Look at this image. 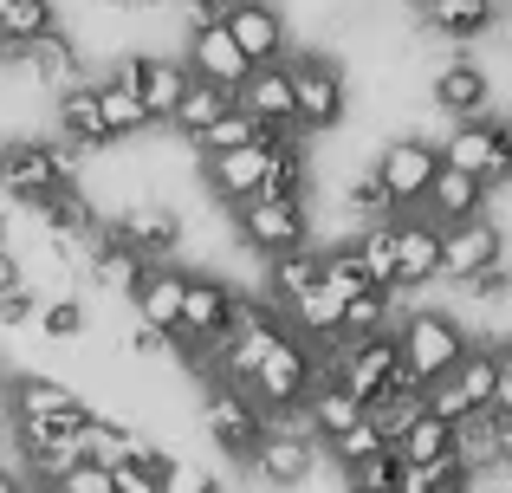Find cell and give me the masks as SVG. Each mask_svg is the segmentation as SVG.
<instances>
[{
	"label": "cell",
	"instance_id": "1",
	"mask_svg": "<svg viewBox=\"0 0 512 493\" xmlns=\"http://www.w3.org/2000/svg\"><path fill=\"white\" fill-rule=\"evenodd\" d=\"M78 176H85V156L59 137H7L0 143V195L20 202V208L52 202V195L72 189Z\"/></svg>",
	"mask_w": 512,
	"mask_h": 493
},
{
	"label": "cell",
	"instance_id": "2",
	"mask_svg": "<svg viewBox=\"0 0 512 493\" xmlns=\"http://www.w3.org/2000/svg\"><path fill=\"white\" fill-rule=\"evenodd\" d=\"M318 383H325V351H312V344H299L286 331V338H279L273 351L247 370V383H240V390H247L273 422H286V416H299V409L312 403Z\"/></svg>",
	"mask_w": 512,
	"mask_h": 493
},
{
	"label": "cell",
	"instance_id": "3",
	"mask_svg": "<svg viewBox=\"0 0 512 493\" xmlns=\"http://www.w3.org/2000/svg\"><path fill=\"white\" fill-rule=\"evenodd\" d=\"M467 325L454 312H441V305H415V312H402L396 325V351H402V377L415 383V390H428V383L454 377L467 357Z\"/></svg>",
	"mask_w": 512,
	"mask_h": 493
},
{
	"label": "cell",
	"instance_id": "4",
	"mask_svg": "<svg viewBox=\"0 0 512 493\" xmlns=\"http://www.w3.org/2000/svg\"><path fill=\"white\" fill-rule=\"evenodd\" d=\"M286 72H292V130H299L305 143L344 130V117H350L344 65L331 59V52H299V59H286Z\"/></svg>",
	"mask_w": 512,
	"mask_h": 493
},
{
	"label": "cell",
	"instance_id": "5",
	"mask_svg": "<svg viewBox=\"0 0 512 493\" xmlns=\"http://www.w3.org/2000/svg\"><path fill=\"white\" fill-rule=\"evenodd\" d=\"M201 429H208L214 455H227L234 468H247V461L260 455V442L273 435V416H266V409L240 390V383L201 377Z\"/></svg>",
	"mask_w": 512,
	"mask_h": 493
},
{
	"label": "cell",
	"instance_id": "6",
	"mask_svg": "<svg viewBox=\"0 0 512 493\" xmlns=\"http://www.w3.org/2000/svg\"><path fill=\"white\" fill-rule=\"evenodd\" d=\"M325 383H338L350 403L376 409L402 377V351H396V331H376V338H344L338 351H325Z\"/></svg>",
	"mask_w": 512,
	"mask_h": 493
},
{
	"label": "cell",
	"instance_id": "7",
	"mask_svg": "<svg viewBox=\"0 0 512 493\" xmlns=\"http://www.w3.org/2000/svg\"><path fill=\"white\" fill-rule=\"evenodd\" d=\"M111 78L137 91L150 130H169L175 111H182V98H188V85H195V78H188V65H182V52H150V46H130L124 59H117Z\"/></svg>",
	"mask_w": 512,
	"mask_h": 493
},
{
	"label": "cell",
	"instance_id": "8",
	"mask_svg": "<svg viewBox=\"0 0 512 493\" xmlns=\"http://www.w3.org/2000/svg\"><path fill=\"white\" fill-rule=\"evenodd\" d=\"M247 468L266 493H305L331 461H325V448L312 442V429H305L299 416H286V422H273V435L260 442V455H253Z\"/></svg>",
	"mask_w": 512,
	"mask_h": 493
},
{
	"label": "cell",
	"instance_id": "9",
	"mask_svg": "<svg viewBox=\"0 0 512 493\" xmlns=\"http://www.w3.org/2000/svg\"><path fill=\"white\" fill-rule=\"evenodd\" d=\"M227 228H234V241L247 253H260V260H286V253L312 247V202H273V195H260V202L234 208Z\"/></svg>",
	"mask_w": 512,
	"mask_h": 493
},
{
	"label": "cell",
	"instance_id": "10",
	"mask_svg": "<svg viewBox=\"0 0 512 493\" xmlns=\"http://www.w3.org/2000/svg\"><path fill=\"white\" fill-rule=\"evenodd\" d=\"M370 176L383 182V195L402 208V215H415V208L428 202V189H435V176H441L435 137H383L376 156H370Z\"/></svg>",
	"mask_w": 512,
	"mask_h": 493
},
{
	"label": "cell",
	"instance_id": "11",
	"mask_svg": "<svg viewBox=\"0 0 512 493\" xmlns=\"http://www.w3.org/2000/svg\"><path fill=\"white\" fill-rule=\"evenodd\" d=\"M111 234L137 253L143 266H169L182 260V241H188V221L175 202H124L111 215Z\"/></svg>",
	"mask_w": 512,
	"mask_h": 493
},
{
	"label": "cell",
	"instance_id": "12",
	"mask_svg": "<svg viewBox=\"0 0 512 493\" xmlns=\"http://www.w3.org/2000/svg\"><path fill=\"white\" fill-rule=\"evenodd\" d=\"M266 169H273V150H266V143L227 150V156H195V176H201V189H208V202L221 208V215L260 202L266 195Z\"/></svg>",
	"mask_w": 512,
	"mask_h": 493
},
{
	"label": "cell",
	"instance_id": "13",
	"mask_svg": "<svg viewBox=\"0 0 512 493\" xmlns=\"http://www.w3.org/2000/svg\"><path fill=\"white\" fill-rule=\"evenodd\" d=\"M506 260V228L493 215L461 221V228H441V286H467L474 273Z\"/></svg>",
	"mask_w": 512,
	"mask_h": 493
},
{
	"label": "cell",
	"instance_id": "14",
	"mask_svg": "<svg viewBox=\"0 0 512 493\" xmlns=\"http://www.w3.org/2000/svg\"><path fill=\"white\" fill-rule=\"evenodd\" d=\"M428 104H435L448 124H467V117H493V78H487V65H474V59H448V65H435V78H428Z\"/></svg>",
	"mask_w": 512,
	"mask_h": 493
},
{
	"label": "cell",
	"instance_id": "15",
	"mask_svg": "<svg viewBox=\"0 0 512 493\" xmlns=\"http://www.w3.org/2000/svg\"><path fill=\"white\" fill-rule=\"evenodd\" d=\"M441 279V228L422 215H402L396 228V279H389V292L396 299H409V292H428Z\"/></svg>",
	"mask_w": 512,
	"mask_h": 493
},
{
	"label": "cell",
	"instance_id": "16",
	"mask_svg": "<svg viewBox=\"0 0 512 493\" xmlns=\"http://www.w3.org/2000/svg\"><path fill=\"white\" fill-rule=\"evenodd\" d=\"M7 65H20V72L33 78L39 91H52V98H59L65 85H78V78H91V72H85V52H78V39L65 33V26H52L46 39H33V46L7 52Z\"/></svg>",
	"mask_w": 512,
	"mask_h": 493
},
{
	"label": "cell",
	"instance_id": "17",
	"mask_svg": "<svg viewBox=\"0 0 512 493\" xmlns=\"http://www.w3.org/2000/svg\"><path fill=\"white\" fill-rule=\"evenodd\" d=\"M409 13L441 46H474V39H487L493 26H500V0H422V7H409Z\"/></svg>",
	"mask_w": 512,
	"mask_h": 493
},
{
	"label": "cell",
	"instance_id": "18",
	"mask_svg": "<svg viewBox=\"0 0 512 493\" xmlns=\"http://www.w3.org/2000/svg\"><path fill=\"white\" fill-rule=\"evenodd\" d=\"M188 273H195V266H182V260L143 266L137 286H130V299H124L130 312H137V325H156V331L175 338V318H182V299H188Z\"/></svg>",
	"mask_w": 512,
	"mask_h": 493
},
{
	"label": "cell",
	"instance_id": "19",
	"mask_svg": "<svg viewBox=\"0 0 512 493\" xmlns=\"http://www.w3.org/2000/svg\"><path fill=\"white\" fill-rule=\"evenodd\" d=\"M227 39H234L240 52H247V65L260 72V65H286V13L273 7V0H240V13L227 20Z\"/></svg>",
	"mask_w": 512,
	"mask_h": 493
},
{
	"label": "cell",
	"instance_id": "20",
	"mask_svg": "<svg viewBox=\"0 0 512 493\" xmlns=\"http://www.w3.org/2000/svg\"><path fill=\"white\" fill-rule=\"evenodd\" d=\"M0 396H7V422H52V416H78L85 409L78 390H65L59 377H39V370H13L0 383Z\"/></svg>",
	"mask_w": 512,
	"mask_h": 493
},
{
	"label": "cell",
	"instance_id": "21",
	"mask_svg": "<svg viewBox=\"0 0 512 493\" xmlns=\"http://www.w3.org/2000/svg\"><path fill=\"white\" fill-rule=\"evenodd\" d=\"M234 104L253 117V124H266L273 137H286V143L299 137V130H292V72H286V65H260V72H247V85L234 91Z\"/></svg>",
	"mask_w": 512,
	"mask_h": 493
},
{
	"label": "cell",
	"instance_id": "22",
	"mask_svg": "<svg viewBox=\"0 0 512 493\" xmlns=\"http://www.w3.org/2000/svg\"><path fill=\"white\" fill-rule=\"evenodd\" d=\"M59 143H72L78 156L117 150V143H111V124H104V111H98V91H91V78H78V85L59 91Z\"/></svg>",
	"mask_w": 512,
	"mask_h": 493
},
{
	"label": "cell",
	"instance_id": "23",
	"mask_svg": "<svg viewBox=\"0 0 512 493\" xmlns=\"http://www.w3.org/2000/svg\"><path fill=\"white\" fill-rule=\"evenodd\" d=\"M182 65H188V78H201V85H221V91H240L247 85V52L227 39V26L221 33H188V46H182Z\"/></svg>",
	"mask_w": 512,
	"mask_h": 493
},
{
	"label": "cell",
	"instance_id": "24",
	"mask_svg": "<svg viewBox=\"0 0 512 493\" xmlns=\"http://www.w3.org/2000/svg\"><path fill=\"white\" fill-rule=\"evenodd\" d=\"M487 182H474V176H461V169H441L435 176V189H428V202L415 208L422 221H435V228H461V221H480L487 215Z\"/></svg>",
	"mask_w": 512,
	"mask_h": 493
},
{
	"label": "cell",
	"instance_id": "25",
	"mask_svg": "<svg viewBox=\"0 0 512 493\" xmlns=\"http://www.w3.org/2000/svg\"><path fill=\"white\" fill-rule=\"evenodd\" d=\"M493 143H500V117H467V124H448V137L435 150H441V169H461V176L487 182Z\"/></svg>",
	"mask_w": 512,
	"mask_h": 493
},
{
	"label": "cell",
	"instance_id": "26",
	"mask_svg": "<svg viewBox=\"0 0 512 493\" xmlns=\"http://www.w3.org/2000/svg\"><path fill=\"white\" fill-rule=\"evenodd\" d=\"M137 442H143V435L130 429L124 416H98V409H91V416L78 422V435H72V461H91V468H117V461H124Z\"/></svg>",
	"mask_w": 512,
	"mask_h": 493
},
{
	"label": "cell",
	"instance_id": "27",
	"mask_svg": "<svg viewBox=\"0 0 512 493\" xmlns=\"http://www.w3.org/2000/svg\"><path fill=\"white\" fill-rule=\"evenodd\" d=\"M299 422L312 429V442H318V448H331V442H344V435L363 422V403H350L338 383H318V390H312V403L299 409Z\"/></svg>",
	"mask_w": 512,
	"mask_h": 493
},
{
	"label": "cell",
	"instance_id": "28",
	"mask_svg": "<svg viewBox=\"0 0 512 493\" xmlns=\"http://www.w3.org/2000/svg\"><path fill=\"white\" fill-rule=\"evenodd\" d=\"M325 279V247H305V253H286V260H266V299L273 305H292L299 292H312Z\"/></svg>",
	"mask_w": 512,
	"mask_h": 493
},
{
	"label": "cell",
	"instance_id": "29",
	"mask_svg": "<svg viewBox=\"0 0 512 493\" xmlns=\"http://www.w3.org/2000/svg\"><path fill=\"white\" fill-rule=\"evenodd\" d=\"M266 195L273 202H312V143H279L273 169H266Z\"/></svg>",
	"mask_w": 512,
	"mask_h": 493
},
{
	"label": "cell",
	"instance_id": "30",
	"mask_svg": "<svg viewBox=\"0 0 512 493\" xmlns=\"http://www.w3.org/2000/svg\"><path fill=\"white\" fill-rule=\"evenodd\" d=\"M91 91H98V111H104V124H111V143L150 137V117H143V104H137L130 85H117V78L104 72V78H91Z\"/></svg>",
	"mask_w": 512,
	"mask_h": 493
},
{
	"label": "cell",
	"instance_id": "31",
	"mask_svg": "<svg viewBox=\"0 0 512 493\" xmlns=\"http://www.w3.org/2000/svg\"><path fill=\"white\" fill-rule=\"evenodd\" d=\"M338 202H344V215H350V234L357 228H383V221H396L402 208L383 195V182L370 176V169H357V176H344V189H338Z\"/></svg>",
	"mask_w": 512,
	"mask_h": 493
},
{
	"label": "cell",
	"instance_id": "32",
	"mask_svg": "<svg viewBox=\"0 0 512 493\" xmlns=\"http://www.w3.org/2000/svg\"><path fill=\"white\" fill-rule=\"evenodd\" d=\"M454 390H461V403L480 416V409L493 403V390H500V344H467L461 370H454Z\"/></svg>",
	"mask_w": 512,
	"mask_h": 493
},
{
	"label": "cell",
	"instance_id": "33",
	"mask_svg": "<svg viewBox=\"0 0 512 493\" xmlns=\"http://www.w3.org/2000/svg\"><path fill=\"white\" fill-rule=\"evenodd\" d=\"M137 273H143V260H137V253H130L124 241H117V234H104V241H98V253L85 260V279H91L98 292H117V299H130Z\"/></svg>",
	"mask_w": 512,
	"mask_h": 493
},
{
	"label": "cell",
	"instance_id": "34",
	"mask_svg": "<svg viewBox=\"0 0 512 493\" xmlns=\"http://www.w3.org/2000/svg\"><path fill=\"white\" fill-rule=\"evenodd\" d=\"M52 26H65L59 20V0H13V7L0 13V52L33 46V39H46Z\"/></svg>",
	"mask_w": 512,
	"mask_h": 493
},
{
	"label": "cell",
	"instance_id": "35",
	"mask_svg": "<svg viewBox=\"0 0 512 493\" xmlns=\"http://www.w3.org/2000/svg\"><path fill=\"white\" fill-rule=\"evenodd\" d=\"M163 468H169V448H156L150 435H143V442L111 468V493H163Z\"/></svg>",
	"mask_w": 512,
	"mask_h": 493
},
{
	"label": "cell",
	"instance_id": "36",
	"mask_svg": "<svg viewBox=\"0 0 512 493\" xmlns=\"http://www.w3.org/2000/svg\"><path fill=\"white\" fill-rule=\"evenodd\" d=\"M318 286L331 292V299L338 305H350V299H363V292H383L370 279V266L357 260V253H350V241H338V247H325V279H318Z\"/></svg>",
	"mask_w": 512,
	"mask_h": 493
},
{
	"label": "cell",
	"instance_id": "37",
	"mask_svg": "<svg viewBox=\"0 0 512 493\" xmlns=\"http://www.w3.org/2000/svg\"><path fill=\"white\" fill-rule=\"evenodd\" d=\"M396 455H402V468H441V461L454 455V429H448V422H435V416H422L396 442Z\"/></svg>",
	"mask_w": 512,
	"mask_h": 493
},
{
	"label": "cell",
	"instance_id": "38",
	"mask_svg": "<svg viewBox=\"0 0 512 493\" xmlns=\"http://www.w3.org/2000/svg\"><path fill=\"white\" fill-rule=\"evenodd\" d=\"M396 228H402V215L383 221V228H357V234H350V253L370 266V279L383 292H389V279H396Z\"/></svg>",
	"mask_w": 512,
	"mask_h": 493
},
{
	"label": "cell",
	"instance_id": "39",
	"mask_svg": "<svg viewBox=\"0 0 512 493\" xmlns=\"http://www.w3.org/2000/svg\"><path fill=\"white\" fill-rule=\"evenodd\" d=\"M402 299L396 292H363V299L344 305V338H376V331H396Z\"/></svg>",
	"mask_w": 512,
	"mask_h": 493
},
{
	"label": "cell",
	"instance_id": "40",
	"mask_svg": "<svg viewBox=\"0 0 512 493\" xmlns=\"http://www.w3.org/2000/svg\"><path fill=\"white\" fill-rule=\"evenodd\" d=\"M338 481H344V493H402V455L396 448H376L370 461L344 468Z\"/></svg>",
	"mask_w": 512,
	"mask_h": 493
},
{
	"label": "cell",
	"instance_id": "41",
	"mask_svg": "<svg viewBox=\"0 0 512 493\" xmlns=\"http://www.w3.org/2000/svg\"><path fill=\"white\" fill-rule=\"evenodd\" d=\"M91 331V312L78 292H59V299L39 305V338H85Z\"/></svg>",
	"mask_w": 512,
	"mask_h": 493
},
{
	"label": "cell",
	"instance_id": "42",
	"mask_svg": "<svg viewBox=\"0 0 512 493\" xmlns=\"http://www.w3.org/2000/svg\"><path fill=\"white\" fill-rule=\"evenodd\" d=\"M124 351L137 357V364H175V370H188V357H182V344L169 338V331H156V325H130V338H124Z\"/></svg>",
	"mask_w": 512,
	"mask_h": 493
},
{
	"label": "cell",
	"instance_id": "43",
	"mask_svg": "<svg viewBox=\"0 0 512 493\" xmlns=\"http://www.w3.org/2000/svg\"><path fill=\"white\" fill-rule=\"evenodd\" d=\"M454 299H467V305H512V260L474 273L467 286H454Z\"/></svg>",
	"mask_w": 512,
	"mask_h": 493
},
{
	"label": "cell",
	"instance_id": "44",
	"mask_svg": "<svg viewBox=\"0 0 512 493\" xmlns=\"http://www.w3.org/2000/svg\"><path fill=\"white\" fill-rule=\"evenodd\" d=\"M163 493H221V474H214L208 461L169 455V468H163Z\"/></svg>",
	"mask_w": 512,
	"mask_h": 493
},
{
	"label": "cell",
	"instance_id": "45",
	"mask_svg": "<svg viewBox=\"0 0 512 493\" xmlns=\"http://www.w3.org/2000/svg\"><path fill=\"white\" fill-rule=\"evenodd\" d=\"M376 448H383V435H376V429H370V416H363L357 429L344 435V442H331V448H325V461H331V468L344 474V468H357V461H370Z\"/></svg>",
	"mask_w": 512,
	"mask_h": 493
},
{
	"label": "cell",
	"instance_id": "46",
	"mask_svg": "<svg viewBox=\"0 0 512 493\" xmlns=\"http://www.w3.org/2000/svg\"><path fill=\"white\" fill-rule=\"evenodd\" d=\"M234 13H240V0H188L182 26H188V33H221Z\"/></svg>",
	"mask_w": 512,
	"mask_h": 493
},
{
	"label": "cell",
	"instance_id": "47",
	"mask_svg": "<svg viewBox=\"0 0 512 493\" xmlns=\"http://www.w3.org/2000/svg\"><path fill=\"white\" fill-rule=\"evenodd\" d=\"M46 493H111V468H91V461H72Z\"/></svg>",
	"mask_w": 512,
	"mask_h": 493
},
{
	"label": "cell",
	"instance_id": "48",
	"mask_svg": "<svg viewBox=\"0 0 512 493\" xmlns=\"http://www.w3.org/2000/svg\"><path fill=\"white\" fill-rule=\"evenodd\" d=\"M26 325H39V292L33 286H20V292L0 299V331H26Z\"/></svg>",
	"mask_w": 512,
	"mask_h": 493
},
{
	"label": "cell",
	"instance_id": "49",
	"mask_svg": "<svg viewBox=\"0 0 512 493\" xmlns=\"http://www.w3.org/2000/svg\"><path fill=\"white\" fill-rule=\"evenodd\" d=\"M0 493H26V474L13 461H0Z\"/></svg>",
	"mask_w": 512,
	"mask_h": 493
},
{
	"label": "cell",
	"instance_id": "50",
	"mask_svg": "<svg viewBox=\"0 0 512 493\" xmlns=\"http://www.w3.org/2000/svg\"><path fill=\"white\" fill-rule=\"evenodd\" d=\"M0 247H13V215H7V202H0Z\"/></svg>",
	"mask_w": 512,
	"mask_h": 493
},
{
	"label": "cell",
	"instance_id": "51",
	"mask_svg": "<svg viewBox=\"0 0 512 493\" xmlns=\"http://www.w3.org/2000/svg\"><path fill=\"white\" fill-rule=\"evenodd\" d=\"M500 357H506V370H512V344H500Z\"/></svg>",
	"mask_w": 512,
	"mask_h": 493
},
{
	"label": "cell",
	"instance_id": "52",
	"mask_svg": "<svg viewBox=\"0 0 512 493\" xmlns=\"http://www.w3.org/2000/svg\"><path fill=\"white\" fill-rule=\"evenodd\" d=\"M0 72H7V52H0Z\"/></svg>",
	"mask_w": 512,
	"mask_h": 493
},
{
	"label": "cell",
	"instance_id": "53",
	"mask_svg": "<svg viewBox=\"0 0 512 493\" xmlns=\"http://www.w3.org/2000/svg\"><path fill=\"white\" fill-rule=\"evenodd\" d=\"M7 7H13V0H0V13H7Z\"/></svg>",
	"mask_w": 512,
	"mask_h": 493
},
{
	"label": "cell",
	"instance_id": "54",
	"mask_svg": "<svg viewBox=\"0 0 512 493\" xmlns=\"http://www.w3.org/2000/svg\"><path fill=\"white\" fill-rule=\"evenodd\" d=\"M26 493H46V487H26Z\"/></svg>",
	"mask_w": 512,
	"mask_h": 493
},
{
	"label": "cell",
	"instance_id": "55",
	"mask_svg": "<svg viewBox=\"0 0 512 493\" xmlns=\"http://www.w3.org/2000/svg\"><path fill=\"white\" fill-rule=\"evenodd\" d=\"M409 7H422V0H409Z\"/></svg>",
	"mask_w": 512,
	"mask_h": 493
},
{
	"label": "cell",
	"instance_id": "56",
	"mask_svg": "<svg viewBox=\"0 0 512 493\" xmlns=\"http://www.w3.org/2000/svg\"><path fill=\"white\" fill-rule=\"evenodd\" d=\"M137 7H150V0H137Z\"/></svg>",
	"mask_w": 512,
	"mask_h": 493
}]
</instances>
